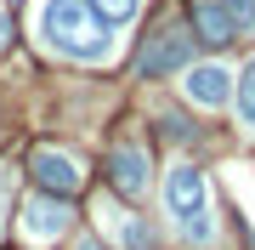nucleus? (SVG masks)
I'll return each mask as SVG.
<instances>
[{
    "mask_svg": "<svg viewBox=\"0 0 255 250\" xmlns=\"http://www.w3.org/2000/svg\"><path fill=\"white\" fill-rule=\"evenodd\" d=\"M91 6H97V17H102V23H130L142 0H91Z\"/></svg>",
    "mask_w": 255,
    "mask_h": 250,
    "instance_id": "obj_11",
    "label": "nucleus"
},
{
    "mask_svg": "<svg viewBox=\"0 0 255 250\" xmlns=\"http://www.w3.org/2000/svg\"><path fill=\"white\" fill-rule=\"evenodd\" d=\"M193 28H199L204 46H227V40L244 34V28H238V17L227 11V0H193Z\"/></svg>",
    "mask_w": 255,
    "mask_h": 250,
    "instance_id": "obj_7",
    "label": "nucleus"
},
{
    "mask_svg": "<svg viewBox=\"0 0 255 250\" xmlns=\"http://www.w3.org/2000/svg\"><path fill=\"white\" fill-rule=\"evenodd\" d=\"M164 205H170V216H176V228H182L187 245H210V239H216V216H210L204 171L176 165L170 176H164Z\"/></svg>",
    "mask_w": 255,
    "mask_h": 250,
    "instance_id": "obj_2",
    "label": "nucleus"
},
{
    "mask_svg": "<svg viewBox=\"0 0 255 250\" xmlns=\"http://www.w3.org/2000/svg\"><path fill=\"white\" fill-rule=\"evenodd\" d=\"M28 171H34V182L46 188V194H63V199H74L80 182H85L80 159H74V154H57V148H40L34 159H28Z\"/></svg>",
    "mask_w": 255,
    "mask_h": 250,
    "instance_id": "obj_3",
    "label": "nucleus"
},
{
    "mask_svg": "<svg viewBox=\"0 0 255 250\" xmlns=\"http://www.w3.org/2000/svg\"><path fill=\"white\" fill-rule=\"evenodd\" d=\"M108 182L119 188V194H142V188H147V159H142L136 148H114V159H108Z\"/></svg>",
    "mask_w": 255,
    "mask_h": 250,
    "instance_id": "obj_8",
    "label": "nucleus"
},
{
    "mask_svg": "<svg viewBox=\"0 0 255 250\" xmlns=\"http://www.w3.org/2000/svg\"><path fill=\"white\" fill-rule=\"evenodd\" d=\"M40 34H46L51 51L80 57V63L108 57V23L97 17L91 0H46L40 6Z\"/></svg>",
    "mask_w": 255,
    "mask_h": 250,
    "instance_id": "obj_1",
    "label": "nucleus"
},
{
    "mask_svg": "<svg viewBox=\"0 0 255 250\" xmlns=\"http://www.w3.org/2000/svg\"><path fill=\"white\" fill-rule=\"evenodd\" d=\"M233 102H238V114H244V125L255 131V63L233 80Z\"/></svg>",
    "mask_w": 255,
    "mask_h": 250,
    "instance_id": "obj_10",
    "label": "nucleus"
},
{
    "mask_svg": "<svg viewBox=\"0 0 255 250\" xmlns=\"http://www.w3.org/2000/svg\"><path fill=\"white\" fill-rule=\"evenodd\" d=\"M233 97V74L221 63H193L187 68V102H199V108H221V102Z\"/></svg>",
    "mask_w": 255,
    "mask_h": 250,
    "instance_id": "obj_6",
    "label": "nucleus"
},
{
    "mask_svg": "<svg viewBox=\"0 0 255 250\" xmlns=\"http://www.w3.org/2000/svg\"><path fill=\"white\" fill-rule=\"evenodd\" d=\"M68 199L63 194H40V199H28L23 205V233L28 239H57V233H68Z\"/></svg>",
    "mask_w": 255,
    "mask_h": 250,
    "instance_id": "obj_5",
    "label": "nucleus"
},
{
    "mask_svg": "<svg viewBox=\"0 0 255 250\" xmlns=\"http://www.w3.org/2000/svg\"><path fill=\"white\" fill-rule=\"evenodd\" d=\"M227 11L238 17V28H255V0H227Z\"/></svg>",
    "mask_w": 255,
    "mask_h": 250,
    "instance_id": "obj_12",
    "label": "nucleus"
},
{
    "mask_svg": "<svg viewBox=\"0 0 255 250\" xmlns=\"http://www.w3.org/2000/svg\"><path fill=\"white\" fill-rule=\"evenodd\" d=\"M102 216H108V228L119 233V245H125V250H153V233H147V228H142L130 211H114V205H108Z\"/></svg>",
    "mask_w": 255,
    "mask_h": 250,
    "instance_id": "obj_9",
    "label": "nucleus"
},
{
    "mask_svg": "<svg viewBox=\"0 0 255 250\" xmlns=\"http://www.w3.org/2000/svg\"><path fill=\"white\" fill-rule=\"evenodd\" d=\"M182 63H187V40L170 34V28H164V34H153V40L136 51V74H142V80H164L170 68H182Z\"/></svg>",
    "mask_w": 255,
    "mask_h": 250,
    "instance_id": "obj_4",
    "label": "nucleus"
},
{
    "mask_svg": "<svg viewBox=\"0 0 255 250\" xmlns=\"http://www.w3.org/2000/svg\"><path fill=\"white\" fill-rule=\"evenodd\" d=\"M6 40H11V17L0 11V51H6Z\"/></svg>",
    "mask_w": 255,
    "mask_h": 250,
    "instance_id": "obj_13",
    "label": "nucleus"
},
{
    "mask_svg": "<svg viewBox=\"0 0 255 250\" xmlns=\"http://www.w3.org/2000/svg\"><path fill=\"white\" fill-rule=\"evenodd\" d=\"M74 250H102V245H97V239H80V245H74Z\"/></svg>",
    "mask_w": 255,
    "mask_h": 250,
    "instance_id": "obj_14",
    "label": "nucleus"
}]
</instances>
